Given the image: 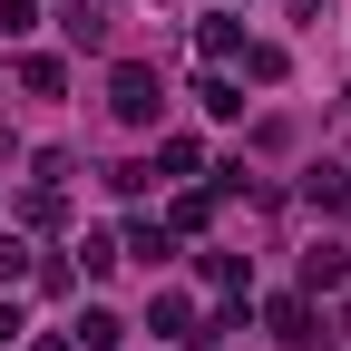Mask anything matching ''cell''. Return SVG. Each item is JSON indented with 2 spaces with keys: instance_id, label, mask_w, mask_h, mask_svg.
Masks as SVG:
<instances>
[{
  "instance_id": "obj_1",
  "label": "cell",
  "mask_w": 351,
  "mask_h": 351,
  "mask_svg": "<svg viewBox=\"0 0 351 351\" xmlns=\"http://www.w3.org/2000/svg\"><path fill=\"white\" fill-rule=\"evenodd\" d=\"M108 108H117V127H156V117H166V78L127 59V69L108 78Z\"/></svg>"
},
{
  "instance_id": "obj_2",
  "label": "cell",
  "mask_w": 351,
  "mask_h": 351,
  "mask_svg": "<svg viewBox=\"0 0 351 351\" xmlns=\"http://www.w3.org/2000/svg\"><path fill=\"white\" fill-rule=\"evenodd\" d=\"M147 332H166V341H195V302H186V293H156V302H147Z\"/></svg>"
},
{
  "instance_id": "obj_3",
  "label": "cell",
  "mask_w": 351,
  "mask_h": 351,
  "mask_svg": "<svg viewBox=\"0 0 351 351\" xmlns=\"http://www.w3.org/2000/svg\"><path fill=\"white\" fill-rule=\"evenodd\" d=\"M59 29L78 39V49H108V10H98V0H69V10H59Z\"/></svg>"
},
{
  "instance_id": "obj_4",
  "label": "cell",
  "mask_w": 351,
  "mask_h": 351,
  "mask_svg": "<svg viewBox=\"0 0 351 351\" xmlns=\"http://www.w3.org/2000/svg\"><path fill=\"white\" fill-rule=\"evenodd\" d=\"M117 313H98V302H88V313H78V332H69V351H117Z\"/></svg>"
},
{
  "instance_id": "obj_5",
  "label": "cell",
  "mask_w": 351,
  "mask_h": 351,
  "mask_svg": "<svg viewBox=\"0 0 351 351\" xmlns=\"http://www.w3.org/2000/svg\"><path fill=\"white\" fill-rule=\"evenodd\" d=\"M302 195H313L322 215H341V205H351V176H341V166H313V186H302Z\"/></svg>"
},
{
  "instance_id": "obj_6",
  "label": "cell",
  "mask_w": 351,
  "mask_h": 351,
  "mask_svg": "<svg viewBox=\"0 0 351 351\" xmlns=\"http://www.w3.org/2000/svg\"><path fill=\"white\" fill-rule=\"evenodd\" d=\"M117 254H137V263H166V225H127Z\"/></svg>"
},
{
  "instance_id": "obj_7",
  "label": "cell",
  "mask_w": 351,
  "mask_h": 351,
  "mask_svg": "<svg viewBox=\"0 0 351 351\" xmlns=\"http://www.w3.org/2000/svg\"><path fill=\"white\" fill-rule=\"evenodd\" d=\"M20 88L29 98H59V59H20Z\"/></svg>"
},
{
  "instance_id": "obj_8",
  "label": "cell",
  "mask_w": 351,
  "mask_h": 351,
  "mask_svg": "<svg viewBox=\"0 0 351 351\" xmlns=\"http://www.w3.org/2000/svg\"><path fill=\"white\" fill-rule=\"evenodd\" d=\"M20 29H39V0H0V39H20Z\"/></svg>"
},
{
  "instance_id": "obj_9",
  "label": "cell",
  "mask_w": 351,
  "mask_h": 351,
  "mask_svg": "<svg viewBox=\"0 0 351 351\" xmlns=\"http://www.w3.org/2000/svg\"><path fill=\"white\" fill-rule=\"evenodd\" d=\"M29 274V234H0V283H20Z\"/></svg>"
},
{
  "instance_id": "obj_10",
  "label": "cell",
  "mask_w": 351,
  "mask_h": 351,
  "mask_svg": "<svg viewBox=\"0 0 351 351\" xmlns=\"http://www.w3.org/2000/svg\"><path fill=\"white\" fill-rule=\"evenodd\" d=\"M29 351H69V341H29Z\"/></svg>"
}]
</instances>
